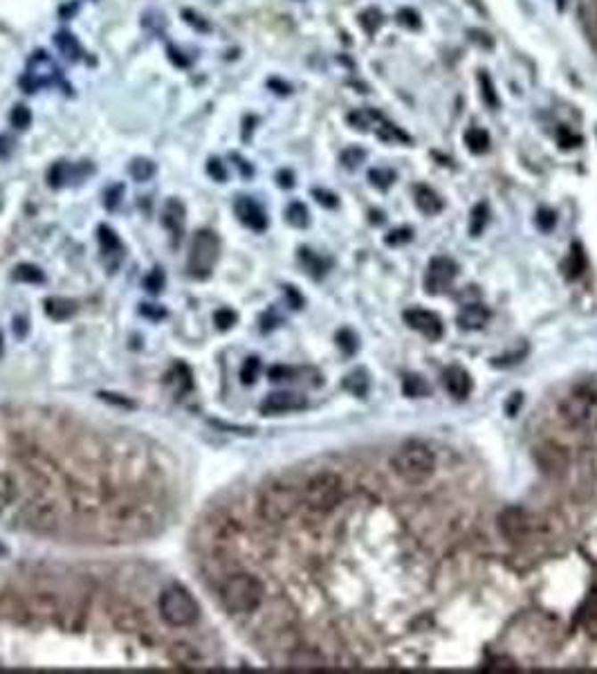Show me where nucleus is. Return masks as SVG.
<instances>
[{
    "mask_svg": "<svg viewBox=\"0 0 597 674\" xmlns=\"http://www.w3.org/2000/svg\"><path fill=\"white\" fill-rule=\"evenodd\" d=\"M236 319H238V315L233 313L232 308H220V310H216V315H214V322L220 331H229V328L236 324Z\"/></svg>",
    "mask_w": 597,
    "mask_h": 674,
    "instance_id": "obj_39",
    "label": "nucleus"
},
{
    "mask_svg": "<svg viewBox=\"0 0 597 674\" xmlns=\"http://www.w3.org/2000/svg\"><path fill=\"white\" fill-rule=\"evenodd\" d=\"M14 333L19 337H23L25 333H28V319H25V317H16L14 319Z\"/></svg>",
    "mask_w": 597,
    "mask_h": 674,
    "instance_id": "obj_51",
    "label": "nucleus"
},
{
    "mask_svg": "<svg viewBox=\"0 0 597 674\" xmlns=\"http://www.w3.org/2000/svg\"><path fill=\"white\" fill-rule=\"evenodd\" d=\"M443 384L447 389L449 396L458 400H465L471 393V378L465 369L461 366H449L443 374Z\"/></svg>",
    "mask_w": 597,
    "mask_h": 674,
    "instance_id": "obj_15",
    "label": "nucleus"
},
{
    "mask_svg": "<svg viewBox=\"0 0 597 674\" xmlns=\"http://www.w3.org/2000/svg\"><path fill=\"white\" fill-rule=\"evenodd\" d=\"M369 180L375 185V187L387 189V187H391L396 176H393V171H388V168H373V171L369 174Z\"/></svg>",
    "mask_w": 597,
    "mask_h": 674,
    "instance_id": "obj_38",
    "label": "nucleus"
},
{
    "mask_svg": "<svg viewBox=\"0 0 597 674\" xmlns=\"http://www.w3.org/2000/svg\"><path fill=\"white\" fill-rule=\"evenodd\" d=\"M99 396H102V399H103V400H108V403L122 405V407H133V403H131V400H127V399H115L117 393H99Z\"/></svg>",
    "mask_w": 597,
    "mask_h": 674,
    "instance_id": "obj_49",
    "label": "nucleus"
},
{
    "mask_svg": "<svg viewBox=\"0 0 597 674\" xmlns=\"http://www.w3.org/2000/svg\"><path fill=\"white\" fill-rule=\"evenodd\" d=\"M337 344H339L341 351H346L350 356V353L357 351V337L353 335V331H348V328H344V331L337 333Z\"/></svg>",
    "mask_w": 597,
    "mask_h": 674,
    "instance_id": "obj_40",
    "label": "nucleus"
},
{
    "mask_svg": "<svg viewBox=\"0 0 597 674\" xmlns=\"http://www.w3.org/2000/svg\"><path fill=\"white\" fill-rule=\"evenodd\" d=\"M218 236L209 230H202L193 236L192 250H189V275L196 279H207L218 261Z\"/></svg>",
    "mask_w": 597,
    "mask_h": 674,
    "instance_id": "obj_8",
    "label": "nucleus"
},
{
    "mask_svg": "<svg viewBox=\"0 0 597 674\" xmlns=\"http://www.w3.org/2000/svg\"><path fill=\"white\" fill-rule=\"evenodd\" d=\"M171 659L177 665H183V668H196L200 663V654L192 645H187V643H176L171 647Z\"/></svg>",
    "mask_w": 597,
    "mask_h": 674,
    "instance_id": "obj_22",
    "label": "nucleus"
},
{
    "mask_svg": "<svg viewBox=\"0 0 597 674\" xmlns=\"http://www.w3.org/2000/svg\"><path fill=\"white\" fill-rule=\"evenodd\" d=\"M263 598H266V589L263 582L252 573H236V576L227 578L220 589V600L223 607L233 616H245L261 607Z\"/></svg>",
    "mask_w": 597,
    "mask_h": 674,
    "instance_id": "obj_2",
    "label": "nucleus"
},
{
    "mask_svg": "<svg viewBox=\"0 0 597 674\" xmlns=\"http://www.w3.org/2000/svg\"><path fill=\"white\" fill-rule=\"evenodd\" d=\"M56 47H59V50H61L63 54L68 56V59H72V62H77V59H79V54H81V45L77 43V38L68 32L56 34Z\"/></svg>",
    "mask_w": 597,
    "mask_h": 674,
    "instance_id": "obj_28",
    "label": "nucleus"
},
{
    "mask_svg": "<svg viewBox=\"0 0 597 674\" xmlns=\"http://www.w3.org/2000/svg\"><path fill=\"white\" fill-rule=\"evenodd\" d=\"M233 210H236L238 220H241L245 227H249V230L263 232L267 227L266 211H263V207L258 205L257 201H252V198L241 196L236 201V205H233Z\"/></svg>",
    "mask_w": 597,
    "mask_h": 674,
    "instance_id": "obj_13",
    "label": "nucleus"
},
{
    "mask_svg": "<svg viewBox=\"0 0 597 674\" xmlns=\"http://www.w3.org/2000/svg\"><path fill=\"white\" fill-rule=\"evenodd\" d=\"M298 259H301V263H304V266L308 267V272H313L315 276H322L323 272H326V261H323L322 257H317L313 250L304 248L301 254H298Z\"/></svg>",
    "mask_w": 597,
    "mask_h": 674,
    "instance_id": "obj_31",
    "label": "nucleus"
},
{
    "mask_svg": "<svg viewBox=\"0 0 597 674\" xmlns=\"http://www.w3.org/2000/svg\"><path fill=\"white\" fill-rule=\"evenodd\" d=\"M402 391H405V396H409V399H418V396L429 393V384L425 382L422 375L406 374L405 378H402Z\"/></svg>",
    "mask_w": 597,
    "mask_h": 674,
    "instance_id": "obj_24",
    "label": "nucleus"
},
{
    "mask_svg": "<svg viewBox=\"0 0 597 674\" xmlns=\"http://www.w3.org/2000/svg\"><path fill=\"white\" fill-rule=\"evenodd\" d=\"M487 220H490V210H487V205H483V202H478V205L471 210V223H470V234L471 236H478L483 230H486V225Z\"/></svg>",
    "mask_w": 597,
    "mask_h": 674,
    "instance_id": "obj_29",
    "label": "nucleus"
},
{
    "mask_svg": "<svg viewBox=\"0 0 597 674\" xmlns=\"http://www.w3.org/2000/svg\"><path fill=\"white\" fill-rule=\"evenodd\" d=\"M45 313L56 322H63L77 313V304L70 300H61V297H52V300H45Z\"/></svg>",
    "mask_w": 597,
    "mask_h": 674,
    "instance_id": "obj_21",
    "label": "nucleus"
},
{
    "mask_svg": "<svg viewBox=\"0 0 597 674\" xmlns=\"http://www.w3.org/2000/svg\"><path fill=\"white\" fill-rule=\"evenodd\" d=\"M119 193H122V187H112L110 192L106 193V201H103V205H106L108 210H112V207L117 205V201H119V198H117Z\"/></svg>",
    "mask_w": 597,
    "mask_h": 674,
    "instance_id": "obj_48",
    "label": "nucleus"
},
{
    "mask_svg": "<svg viewBox=\"0 0 597 674\" xmlns=\"http://www.w3.org/2000/svg\"><path fill=\"white\" fill-rule=\"evenodd\" d=\"M380 23H382V16H380L375 10H369L366 14H362V25H364L371 34L375 32V28H378Z\"/></svg>",
    "mask_w": 597,
    "mask_h": 674,
    "instance_id": "obj_44",
    "label": "nucleus"
},
{
    "mask_svg": "<svg viewBox=\"0 0 597 674\" xmlns=\"http://www.w3.org/2000/svg\"><path fill=\"white\" fill-rule=\"evenodd\" d=\"M14 499H16L14 479H12L10 474L0 473V513L5 511V508H10V506L14 504Z\"/></svg>",
    "mask_w": 597,
    "mask_h": 674,
    "instance_id": "obj_27",
    "label": "nucleus"
},
{
    "mask_svg": "<svg viewBox=\"0 0 597 674\" xmlns=\"http://www.w3.org/2000/svg\"><path fill=\"white\" fill-rule=\"evenodd\" d=\"M465 144L471 153L481 155L490 149V136H487L486 128L474 127V128H470V131H465Z\"/></svg>",
    "mask_w": 597,
    "mask_h": 674,
    "instance_id": "obj_23",
    "label": "nucleus"
},
{
    "mask_svg": "<svg viewBox=\"0 0 597 674\" xmlns=\"http://www.w3.org/2000/svg\"><path fill=\"white\" fill-rule=\"evenodd\" d=\"M555 220H557L555 214L548 210H542L539 214H536V225H539L544 232H551L552 227H555Z\"/></svg>",
    "mask_w": 597,
    "mask_h": 674,
    "instance_id": "obj_43",
    "label": "nucleus"
},
{
    "mask_svg": "<svg viewBox=\"0 0 597 674\" xmlns=\"http://www.w3.org/2000/svg\"><path fill=\"white\" fill-rule=\"evenodd\" d=\"M14 279L20 281V284H43L45 281V275L38 266H32V263H20L19 267L14 270Z\"/></svg>",
    "mask_w": 597,
    "mask_h": 674,
    "instance_id": "obj_25",
    "label": "nucleus"
},
{
    "mask_svg": "<svg viewBox=\"0 0 597 674\" xmlns=\"http://www.w3.org/2000/svg\"><path fill=\"white\" fill-rule=\"evenodd\" d=\"M397 19H400L402 23L411 25V28H415V25H418V16H415L413 12H409V10H402V12H400V16H397Z\"/></svg>",
    "mask_w": 597,
    "mask_h": 674,
    "instance_id": "obj_50",
    "label": "nucleus"
},
{
    "mask_svg": "<svg viewBox=\"0 0 597 674\" xmlns=\"http://www.w3.org/2000/svg\"><path fill=\"white\" fill-rule=\"evenodd\" d=\"M415 205H418V210H421L422 214H436V211L443 210V202H440L438 193H436L434 189L425 187V185L415 189Z\"/></svg>",
    "mask_w": 597,
    "mask_h": 674,
    "instance_id": "obj_20",
    "label": "nucleus"
},
{
    "mask_svg": "<svg viewBox=\"0 0 597 674\" xmlns=\"http://www.w3.org/2000/svg\"><path fill=\"white\" fill-rule=\"evenodd\" d=\"M595 3H597V0H595Z\"/></svg>",
    "mask_w": 597,
    "mask_h": 674,
    "instance_id": "obj_56",
    "label": "nucleus"
},
{
    "mask_svg": "<svg viewBox=\"0 0 597 674\" xmlns=\"http://www.w3.org/2000/svg\"><path fill=\"white\" fill-rule=\"evenodd\" d=\"M131 176L137 180V183H146L155 176V164L151 160H135L131 164Z\"/></svg>",
    "mask_w": 597,
    "mask_h": 674,
    "instance_id": "obj_32",
    "label": "nucleus"
},
{
    "mask_svg": "<svg viewBox=\"0 0 597 674\" xmlns=\"http://www.w3.org/2000/svg\"><path fill=\"white\" fill-rule=\"evenodd\" d=\"M323 663H326V659H323L317 650H310V647H298V650H294L292 654H290V665H292V668L313 670L323 668Z\"/></svg>",
    "mask_w": 597,
    "mask_h": 674,
    "instance_id": "obj_18",
    "label": "nucleus"
},
{
    "mask_svg": "<svg viewBox=\"0 0 597 674\" xmlns=\"http://www.w3.org/2000/svg\"><path fill=\"white\" fill-rule=\"evenodd\" d=\"M47 178H50V185L52 187H63V185L70 180V167H68L66 162H56L54 167L50 168V174H47Z\"/></svg>",
    "mask_w": 597,
    "mask_h": 674,
    "instance_id": "obj_35",
    "label": "nucleus"
},
{
    "mask_svg": "<svg viewBox=\"0 0 597 674\" xmlns=\"http://www.w3.org/2000/svg\"><path fill=\"white\" fill-rule=\"evenodd\" d=\"M458 266L447 257L431 259L429 270L425 275V288L429 295H438V292L447 291L452 286V281L456 279Z\"/></svg>",
    "mask_w": 597,
    "mask_h": 674,
    "instance_id": "obj_10",
    "label": "nucleus"
},
{
    "mask_svg": "<svg viewBox=\"0 0 597 674\" xmlns=\"http://www.w3.org/2000/svg\"><path fill=\"white\" fill-rule=\"evenodd\" d=\"M405 322H406V326L418 331L421 335L429 337V340H438V337H443V333H445L443 319H440L436 313H431V310H425V308L405 310Z\"/></svg>",
    "mask_w": 597,
    "mask_h": 674,
    "instance_id": "obj_11",
    "label": "nucleus"
},
{
    "mask_svg": "<svg viewBox=\"0 0 597 674\" xmlns=\"http://www.w3.org/2000/svg\"><path fill=\"white\" fill-rule=\"evenodd\" d=\"M12 124H14L19 131H25V128L32 124V112H29L28 106H14L12 111Z\"/></svg>",
    "mask_w": 597,
    "mask_h": 674,
    "instance_id": "obj_37",
    "label": "nucleus"
},
{
    "mask_svg": "<svg viewBox=\"0 0 597 674\" xmlns=\"http://www.w3.org/2000/svg\"><path fill=\"white\" fill-rule=\"evenodd\" d=\"M478 84H481V95H483V99H486V103H490L492 108L499 106V97H496L495 84H492V79L486 75V72L478 75Z\"/></svg>",
    "mask_w": 597,
    "mask_h": 674,
    "instance_id": "obj_36",
    "label": "nucleus"
},
{
    "mask_svg": "<svg viewBox=\"0 0 597 674\" xmlns=\"http://www.w3.org/2000/svg\"><path fill=\"white\" fill-rule=\"evenodd\" d=\"M409 239H411V230H409V227H405V230H393L391 234L387 236V243L388 245H400V243H406Z\"/></svg>",
    "mask_w": 597,
    "mask_h": 674,
    "instance_id": "obj_46",
    "label": "nucleus"
},
{
    "mask_svg": "<svg viewBox=\"0 0 597 674\" xmlns=\"http://www.w3.org/2000/svg\"><path fill=\"white\" fill-rule=\"evenodd\" d=\"M496 526L503 539L510 544H530L532 539L539 538V520L530 511L521 506H508L496 517Z\"/></svg>",
    "mask_w": 597,
    "mask_h": 674,
    "instance_id": "obj_7",
    "label": "nucleus"
},
{
    "mask_svg": "<svg viewBox=\"0 0 597 674\" xmlns=\"http://www.w3.org/2000/svg\"><path fill=\"white\" fill-rule=\"evenodd\" d=\"M536 461L546 474H561L568 468V452L555 443H546L536 449Z\"/></svg>",
    "mask_w": 597,
    "mask_h": 674,
    "instance_id": "obj_14",
    "label": "nucleus"
},
{
    "mask_svg": "<svg viewBox=\"0 0 597 674\" xmlns=\"http://www.w3.org/2000/svg\"><path fill=\"white\" fill-rule=\"evenodd\" d=\"M279 185H281V187H292V185H294L292 174H290V171H281V174H279Z\"/></svg>",
    "mask_w": 597,
    "mask_h": 674,
    "instance_id": "obj_53",
    "label": "nucleus"
},
{
    "mask_svg": "<svg viewBox=\"0 0 597 674\" xmlns=\"http://www.w3.org/2000/svg\"><path fill=\"white\" fill-rule=\"evenodd\" d=\"M258 371H261V360L257 356L248 358L241 366V382L243 384H254L258 378Z\"/></svg>",
    "mask_w": 597,
    "mask_h": 674,
    "instance_id": "obj_34",
    "label": "nucleus"
},
{
    "mask_svg": "<svg viewBox=\"0 0 597 674\" xmlns=\"http://www.w3.org/2000/svg\"><path fill=\"white\" fill-rule=\"evenodd\" d=\"M140 313L144 315V317H149V319H162V317H167V310L159 308V306H155V304H142Z\"/></svg>",
    "mask_w": 597,
    "mask_h": 674,
    "instance_id": "obj_45",
    "label": "nucleus"
},
{
    "mask_svg": "<svg viewBox=\"0 0 597 674\" xmlns=\"http://www.w3.org/2000/svg\"><path fill=\"white\" fill-rule=\"evenodd\" d=\"M162 223L167 225L168 230L171 232H180L183 230V225H184V205L180 201H168L167 205H164V211H162Z\"/></svg>",
    "mask_w": 597,
    "mask_h": 674,
    "instance_id": "obj_19",
    "label": "nucleus"
},
{
    "mask_svg": "<svg viewBox=\"0 0 597 674\" xmlns=\"http://www.w3.org/2000/svg\"><path fill=\"white\" fill-rule=\"evenodd\" d=\"M285 218H288V223L294 225V227H306V225H308V210H306L301 202H292V205L288 207V211H285Z\"/></svg>",
    "mask_w": 597,
    "mask_h": 674,
    "instance_id": "obj_33",
    "label": "nucleus"
},
{
    "mask_svg": "<svg viewBox=\"0 0 597 674\" xmlns=\"http://www.w3.org/2000/svg\"><path fill=\"white\" fill-rule=\"evenodd\" d=\"M344 479L335 473H319L306 481L301 490V504L317 515L335 511L344 499Z\"/></svg>",
    "mask_w": 597,
    "mask_h": 674,
    "instance_id": "obj_4",
    "label": "nucleus"
},
{
    "mask_svg": "<svg viewBox=\"0 0 597 674\" xmlns=\"http://www.w3.org/2000/svg\"><path fill=\"white\" fill-rule=\"evenodd\" d=\"M198 603L184 587H168L159 596V616L171 628H189L198 621Z\"/></svg>",
    "mask_w": 597,
    "mask_h": 674,
    "instance_id": "obj_6",
    "label": "nucleus"
},
{
    "mask_svg": "<svg viewBox=\"0 0 597 674\" xmlns=\"http://www.w3.org/2000/svg\"><path fill=\"white\" fill-rule=\"evenodd\" d=\"M560 416L575 432H597V387L570 389L560 403Z\"/></svg>",
    "mask_w": 597,
    "mask_h": 674,
    "instance_id": "obj_3",
    "label": "nucleus"
},
{
    "mask_svg": "<svg viewBox=\"0 0 597 674\" xmlns=\"http://www.w3.org/2000/svg\"><path fill=\"white\" fill-rule=\"evenodd\" d=\"M313 196L317 198V202H322L323 207H337V198H335V193H331V192H322V189H315Z\"/></svg>",
    "mask_w": 597,
    "mask_h": 674,
    "instance_id": "obj_47",
    "label": "nucleus"
},
{
    "mask_svg": "<svg viewBox=\"0 0 597 674\" xmlns=\"http://www.w3.org/2000/svg\"><path fill=\"white\" fill-rule=\"evenodd\" d=\"M344 389H348L353 396L362 399V396H366V391H369V375H366L364 371H353V374L344 380Z\"/></svg>",
    "mask_w": 597,
    "mask_h": 674,
    "instance_id": "obj_26",
    "label": "nucleus"
},
{
    "mask_svg": "<svg viewBox=\"0 0 597 674\" xmlns=\"http://www.w3.org/2000/svg\"><path fill=\"white\" fill-rule=\"evenodd\" d=\"M7 555V547L3 542H0V557H5Z\"/></svg>",
    "mask_w": 597,
    "mask_h": 674,
    "instance_id": "obj_54",
    "label": "nucleus"
},
{
    "mask_svg": "<svg viewBox=\"0 0 597 674\" xmlns=\"http://www.w3.org/2000/svg\"><path fill=\"white\" fill-rule=\"evenodd\" d=\"M0 353H3V333H0Z\"/></svg>",
    "mask_w": 597,
    "mask_h": 674,
    "instance_id": "obj_55",
    "label": "nucleus"
},
{
    "mask_svg": "<svg viewBox=\"0 0 597 674\" xmlns=\"http://www.w3.org/2000/svg\"><path fill=\"white\" fill-rule=\"evenodd\" d=\"M56 79H59V68H56V63L52 62L45 52H37L28 63V75L23 77L25 90L32 93V90L43 88V86L56 84Z\"/></svg>",
    "mask_w": 597,
    "mask_h": 674,
    "instance_id": "obj_9",
    "label": "nucleus"
},
{
    "mask_svg": "<svg viewBox=\"0 0 597 674\" xmlns=\"http://www.w3.org/2000/svg\"><path fill=\"white\" fill-rule=\"evenodd\" d=\"M99 243H102V250L106 254H119L122 252V241L110 227H99Z\"/></svg>",
    "mask_w": 597,
    "mask_h": 674,
    "instance_id": "obj_30",
    "label": "nucleus"
},
{
    "mask_svg": "<svg viewBox=\"0 0 597 674\" xmlns=\"http://www.w3.org/2000/svg\"><path fill=\"white\" fill-rule=\"evenodd\" d=\"M487 319H490V310H487L483 304H478V301H474V304L462 306L456 322L462 331H478V328L486 326Z\"/></svg>",
    "mask_w": 597,
    "mask_h": 674,
    "instance_id": "obj_16",
    "label": "nucleus"
},
{
    "mask_svg": "<svg viewBox=\"0 0 597 674\" xmlns=\"http://www.w3.org/2000/svg\"><path fill=\"white\" fill-rule=\"evenodd\" d=\"M144 288L151 292V295H158V292L164 288V272L162 270H153V272H151V275H146Z\"/></svg>",
    "mask_w": 597,
    "mask_h": 674,
    "instance_id": "obj_41",
    "label": "nucleus"
},
{
    "mask_svg": "<svg viewBox=\"0 0 597 674\" xmlns=\"http://www.w3.org/2000/svg\"><path fill=\"white\" fill-rule=\"evenodd\" d=\"M391 468L402 481L422 483L436 473V456L429 445L421 440H406L396 449Z\"/></svg>",
    "mask_w": 597,
    "mask_h": 674,
    "instance_id": "obj_1",
    "label": "nucleus"
},
{
    "mask_svg": "<svg viewBox=\"0 0 597 674\" xmlns=\"http://www.w3.org/2000/svg\"><path fill=\"white\" fill-rule=\"evenodd\" d=\"M184 16H187V21H189V23H192V25H198V28H200V29H209V25L202 23L200 16H196V14H193V12H184Z\"/></svg>",
    "mask_w": 597,
    "mask_h": 674,
    "instance_id": "obj_52",
    "label": "nucleus"
},
{
    "mask_svg": "<svg viewBox=\"0 0 597 674\" xmlns=\"http://www.w3.org/2000/svg\"><path fill=\"white\" fill-rule=\"evenodd\" d=\"M306 407V399L301 393L294 391H276L270 393L266 400L261 403V414L266 416H276V414H288L297 412V409Z\"/></svg>",
    "mask_w": 597,
    "mask_h": 674,
    "instance_id": "obj_12",
    "label": "nucleus"
},
{
    "mask_svg": "<svg viewBox=\"0 0 597 674\" xmlns=\"http://www.w3.org/2000/svg\"><path fill=\"white\" fill-rule=\"evenodd\" d=\"M301 506V490H297L290 483H270L266 490L261 492V499H258V513L266 522L270 524H283L290 517L297 513V508Z\"/></svg>",
    "mask_w": 597,
    "mask_h": 674,
    "instance_id": "obj_5",
    "label": "nucleus"
},
{
    "mask_svg": "<svg viewBox=\"0 0 597 674\" xmlns=\"http://www.w3.org/2000/svg\"><path fill=\"white\" fill-rule=\"evenodd\" d=\"M167 387L171 389L173 396L177 399H183L184 393H189L193 389V378L192 371H189L187 365H176L171 371L167 374Z\"/></svg>",
    "mask_w": 597,
    "mask_h": 674,
    "instance_id": "obj_17",
    "label": "nucleus"
},
{
    "mask_svg": "<svg viewBox=\"0 0 597 674\" xmlns=\"http://www.w3.org/2000/svg\"><path fill=\"white\" fill-rule=\"evenodd\" d=\"M207 174H209L214 180H218V183H225V180H227V168H225V164L220 162L218 158H211L209 162H207Z\"/></svg>",
    "mask_w": 597,
    "mask_h": 674,
    "instance_id": "obj_42",
    "label": "nucleus"
}]
</instances>
